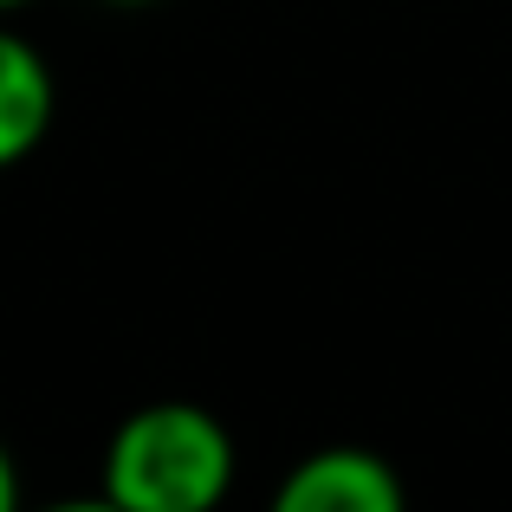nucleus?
<instances>
[{"instance_id": "obj_1", "label": "nucleus", "mask_w": 512, "mask_h": 512, "mask_svg": "<svg viewBox=\"0 0 512 512\" xmlns=\"http://www.w3.org/2000/svg\"><path fill=\"white\" fill-rule=\"evenodd\" d=\"M234 435L201 402H143L104 441V500L124 512H208L234 493Z\"/></svg>"}, {"instance_id": "obj_2", "label": "nucleus", "mask_w": 512, "mask_h": 512, "mask_svg": "<svg viewBox=\"0 0 512 512\" xmlns=\"http://www.w3.org/2000/svg\"><path fill=\"white\" fill-rule=\"evenodd\" d=\"M273 506L279 512H402L409 487L376 448L331 441V448H312L286 467V480L273 487Z\"/></svg>"}, {"instance_id": "obj_3", "label": "nucleus", "mask_w": 512, "mask_h": 512, "mask_svg": "<svg viewBox=\"0 0 512 512\" xmlns=\"http://www.w3.org/2000/svg\"><path fill=\"white\" fill-rule=\"evenodd\" d=\"M52 117H59V78L33 39L0 20V175L20 169L52 137Z\"/></svg>"}, {"instance_id": "obj_4", "label": "nucleus", "mask_w": 512, "mask_h": 512, "mask_svg": "<svg viewBox=\"0 0 512 512\" xmlns=\"http://www.w3.org/2000/svg\"><path fill=\"white\" fill-rule=\"evenodd\" d=\"M13 506H20V467H13L7 441H0V512H13Z\"/></svg>"}, {"instance_id": "obj_5", "label": "nucleus", "mask_w": 512, "mask_h": 512, "mask_svg": "<svg viewBox=\"0 0 512 512\" xmlns=\"http://www.w3.org/2000/svg\"><path fill=\"white\" fill-rule=\"evenodd\" d=\"M26 7H39V0H0V20H13V13H26Z\"/></svg>"}, {"instance_id": "obj_6", "label": "nucleus", "mask_w": 512, "mask_h": 512, "mask_svg": "<svg viewBox=\"0 0 512 512\" xmlns=\"http://www.w3.org/2000/svg\"><path fill=\"white\" fill-rule=\"evenodd\" d=\"M104 7H163V0H104Z\"/></svg>"}]
</instances>
